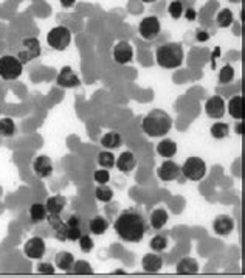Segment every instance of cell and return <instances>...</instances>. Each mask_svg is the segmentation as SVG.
<instances>
[{
  "instance_id": "1",
  "label": "cell",
  "mask_w": 245,
  "mask_h": 278,
  "mask_svg": "<svg viewBox=\"0 0 245 278\" xmlns=\"http://www.w3.org/2000/svg\"><path fill=\"white\" fill-rule=\"evenodd\" d=\"M113 228L121 241L135 244L143 241L148 230V224L144 216L138 210L129 208L119 213V216L116 218L113 224Z\"/></svg>"
},
{
  "instance_id": "2",
  "label": "cell",
  "mask_w": 245,
  "mask_h": 278,
  "mask_svg": "<svg viewBox=\"0 0 245 278\" xmlns=\"http://www.w3.org/2000/svg\"><path fill=\"white\" fill-rule=\"evenodd\" d=\"M141 129L148 137H165L173 129V118L163 109H152L141 122Z\"/></svg>"
},
{
  "instance_id": "3",
  "label": "cell",
  "mask_w": 245,
  "mask_h": 278,
  "mask_svg": "<svg viewBox=\"0 0 245 278\" xmlns=\"http://www.w3.org/2000/svg\"><path fill=\"white\" fill-rule=\"evenodd\" d=\"M183 59H185L183 47L179 42L163 44L155 52V61H157V64L160 67H163V68H166V70L179 68L183 64Z\"/></svg>"
},
{
  "instance_id": "4",
  "label": "cell",
  "mask_w": 245,
  "mask_h": 278,
  "mask_svg": "<svg viewBox=\"0 0 245 278\" xmlns=\"http://www.w3.org/2000/svg\"><path fill=\"white\" fill-rule=\"evenodd\" d=\"M180 171L185 179L191 182H199L207 176V164L202 157L192 155L186 158L185 164L180 167Z\"/></svg>"
},
{
  "instance_id": "5",
  "label": "cell",
  "mask_w": 245,
  "mask_h": 278,
  "mask_svg": "<svg viewBox=\"0 0 245 278\" xmlns=\"http://www.w3.org/2000/svg\"><path fill=\"white\" fill-rule=\"evenodd\" d=\"M23 73V64L17 59V56L5 55L0 56V78L4 81H16Z\"/></svg>"
},
{
  "instance_id": "6",
  "label": "cell",
  "mask_w": 245,
  "mask_h": 278,
  "mask_svg": "<svg viewBox=\"0 0 245 278\" xmlns=\"http://www.w3.org/2000/svg\"><path fill=\"white\" fill-rule=\"evenodd\" d=\"M47 44L56 52H64L71 44V31L64 25H58L47 33Z\"/></svg>"
},
{
  "instance_id": "7",
  "label": "cell",
  "mask_w": 245,
  "mask_h": 278,
  "mask_svg": "<svg viewBox=\"0 0 245 278\" xmlns=\"http://www.w3.org/2000/svg\"><path fill=\"white\" fill-rule=\"evenodd\" d=\"M40 55H42V47H40V42L37 37H25L22 39V42L19 45L17 50V59L25 65L34 59H37Z\"/></svg>"
},
{
  "instance_id": "8",
  "label": "cell",
  "mask_w": 245,
  "mask_h": 278,
  "mask_svg": "<svg viewBox=\"0 0 245 278\" xmlns=\"http://www.w3.org/2000/svg\"><path fill=\"white\" fill-rule=\"evenodd\" d=\"M160 31H161V24L157 16H148L138 25V33L146 41H154L160 34Z\"/></svg>"
},
{
  "instance_id": "9",
  "label": "cell",
  "mask_w": 245,
  "mask_h": 278,
  "mask_svg": "<svg viewBox=\"0 0 245 278\" xmlns=\"http://www.w3.org/2000/svg\"><path fill=\"white\" fill-rule=\"evenodd\" d=\"M47 252V244L42 238L33 236L23 244V253L30 260H42Z\"/></svg>"
},
{
  "instance_id": "10",
  "label": "cell",
  "mask_w": 245,
  "mask_h": 278,
  "mask_svg": "<svg viewBox=\"0 0 245 278\" xmlns=\"http://www.w3.org/2000/svg\"><path fill=\"white\" fill-rule=\"evenodd\" d=\"M56 84L59 87H64V89L79 87L81 86V78L78 76V73L70 65H64L59 70L58 76H56Z\"/></svg>"
},
{
  "instance_id": "11",
  "label": "cell",
  "mask_w": 245,
  "mask_h": 278,
  "mask_svg": "<svg viewBox=\"0 0 245 278\" xmlns=\"http://www.w3.org/2000/svg\"><path fill=\"white\" fill-rule=\"evenodd\" d=\"M112 56H113V61L116 64L126 65V64L132 62V59H134V47L128 41H119L113 47Z\"/></svg>"
},
{
  "instance_id": "12",
  "label": "cell",
  "mask_w": 245,
  "mask_h": 278,
  "mask_svg": "<svg viewBox=\"0 0 245 278\" xmlns=\"http://www.w3.org/2000/svg\"><path fill=\"white\" fill-rule=\"evenodd\" d=\"M182 171H180V165H177L176 162H173L171 158H168L166 162H163L158 170H157V176L160 180L163 182H173L177 180L180 177Z\"/></svg>"
},
{
  "instance_id": "13",
  "label": "cell",
  "mask_w": 245,
  "mask_h": 278,
  "mask_svg": "<svg viewBox=\"0 0 245 278\" xmlns=\"http://www.w3.org/2000/svg\"><path fill=\"white\" fill-rule=\"evenodd\" d=\"M53 162L48 155H37L33 160V171L39 179H47L53 174Z\"/></svg>"
},
{
  "instance_id": "14",
  "label": "cell",
  "mask_w": 245,
  "mask_h": 278,
  "mask_svg": "<svg viewBox=\"0 0 245 278\" xmlns=\"http://www.w3.org/2000/svg\"><path fill=\"white\" fill-rule=\"evenodd\" d=\"M205 112L210 118L219 120L225 115V100L220 95H213L205 103Z\"/></svg>"
},
{
  "instance_id": "15",
  "label": "cell",
  "mask_w": 245,
  "mask_h": 278,
  "mask_svg": "<svg viewBox=\"0 0 245 278\" xmlns=\"http://www.w3.org/2000/svg\"><path fill=\"white\" fill-rule=\"evenodd\" d=\"M115 167L121 173H131L137 167V157L132 151H122L118 158H115Z\"/></svg>"
},
{
  "instance_id": "16",
  "label": "cell",
  "mask_w": 245,
  "mask_h": 278,
  "mask_svg": "<svg viewBox=\"0 0 245 278\" xmlns=\"http://www.w3.org/2000/svg\"><path fill=\"white\" fill-rule=\"evenodd\" d=\"M213 230L219 236H228L234 230V219L230 215H219L213 221Z\"/></svg>"
},
{
  "instance_id": "17",
  "label": "cell",
  "mask_w": 245,
  "mask_h": 278,
  "mask_svg": "<svg viewBox=\"0 0 245 278\" xmlns=\"http://www.w3.org/2000/svg\"><path fill=\"white\" fill-rule=\"evenodd\" d=\"M65 231H67V241L76 243L79 240V236L83 235L79 215H70L68 216V219L65 221Z\"/></svg>"
},
{
  "instance_id": "18",
  "label": "cell",
  "mask_w": 245,
  "mask_h": 278,
  "mask_svg": "<svg viewBox=\"0 0 245 278\" xmlns=\"http://www.w3.org/2000/svg\"><path fill=\"white\" fill-rule=\"evenodd\" d=\"M141 267L144 272L148 273H157L161 270L163 267V258L160 257V253L154 252V253H146L141 260Z\"/></svg>"
},
{
  "instance_id": "19",
  "label": "cell",
  "mask_w": 245,
  "mask_h": 278,
  "mask_svg": "<svg viewBox=\"0 0 245 278\" xmlns=\"http://www.w3.org/2000/svg\"><path fill=\"white\" fill-rule=\"evenodd\" d=\"M47 221L50 224V227L55 231V236L58 241H67V231H65V221H62L61 215H47Z\"/></svg>"
},
{
  "instance_id": "20",
  "label": "cell",
  "mask_w": 245,
  "mask_h": 278,
  "mask_svg": "<svg viewBox=\"0 0 245 278\" xmlns=\"http://www.w3.org/2000/svg\"><path fill=\"white\" fill-rule=\"evenodd\" d=\"M177 151H179L177 143L171 138H163L157 145V154L163 158H173L177 154Z\"/></svg>"
},
{
  "instance_id": "21",
  "label": "cell",
  "mask_w": 245,
  "mask_h": 278,
  "mask_svg": "<svg viewBox=\"0 0 245 278\" xmlns=\"http://www.w3.org/2000/svg\"><path fill=\"white\" fill-rule=\"evenodd\" d=\"M67 205V201L62 194H55V196H50L48 199L45 201V208H47V213H52V215H61V212L65 208Z\"/></svg>"
},
{
  "instance_id": "22",
  "label": "cell",
  "mask_w": 245,
  "mask_h": 278,
  "mask_svg": "<svg viewBox=\"0 0 245 278\" xmlns=\"http://www.w3.org/2000/svg\"><path fill=\"white\" fill-rule=\"evenodd\" d=\"M176 270H177L179 275H195L199 272V264H197V261L194 258L185 257L177 263Z\"/></svg>"
},
{
  "instance_id": "23",
  "label": "cell",
  "mask_w": 245,
  "mask_h": 278,
  "mask_svg": "<svg viewBox=\"0 0 245 278\" xmlns=\"http://www.w3.org/2000/svg\"><path fill=\"white\" fill-rule=\"evenodd\" d=\"M227 110L234 120H243V98H242V95H234L228 101Z\"/></svg>"
},
{
  "instance_id": "24",
  "label": "cell",
  "mask_w": 245,
  "mask_h": 278,
  "mask_svg": "<svg viewBox=\"0 0 245 278\" xmlns=\"http://www.w3.org/2000/svg\"><path fill=\"white\" fill-rule=\"evenodd\" d=\"M169 221V215L165 208H155L151 213V227L154 230H161Z\"/></svg>"
},
{
  "instance_id": "25",
  "label": "cell",
  "mask_w": 245,
  "mask_h": 278,
  "mask_svg": "<svg viewBox=\"0 0 245 278\" xmlns=\"http://www.w3.org/2000/svg\"><path fill=\"white\" fill-rule=\"evenodd\" d=\"M89 230L92 235H96V236H101L104 235L107 230H109V221L101 216V215H96L93 216L90 221H89Z\"/></svg>"
},
{
  "instance_id": "26",
  "label": "cell",
  "mask_w": 245,
  "mask_h": 278,
  "mask_svg": "<svg viewBox=\"0 0 245 278\" xmlns=\"http://www.w3.org/2000/svg\"><path fill=\"white\" fill-rule=\"evenodd\" d=\"M122 145V137L116 131H109L101 137V146L106 149H118Z\"/></svg>"
},
{
  "instance_id": "27",
  "label": "cell",
  "mask_w": 245,
  "mask_h": 278,
  "mask_svg": "<svg viewBox=\"0 0 245 278\" xmlns=\"http://www.w3.org/2000/svg\"><path fill=\"white\" fill-rule=\"evenodd\" d=\"M28 215H30V219L34 222V224H39L47 219V208H45V204H40V202H34L31 204L30 210H28Z\"/></svg>"
},
{
  "instance_id": "28",
  "label": "cell",
  "mask_w": 245,
  "mask_h": 278,
  "mask_svg": "<svg viewBox=\"0 0 245 278\" xmlns=\"http://www.w3.org/2000/svg\"><path fill=\"white\" fill-rule=\"evenodd\" d=\"M73 263H75V257H73V253L65 252V250L59 252V253L55 257V266H56L59 270L68 272V270L71 269Z\"/></svg>"
},
{
  "instance_id": "29",
  "label": "cell",
  "mask_w": 245,
  "mask_h": 278,
  "mask_svg": "<svg viewBox=\"0 0 245 278\" xmlns=\"http://www.w3.org/2000/svg\"><path fill=\"white\" fill-rule=\"evenodd\" d=\"M16 132H17V126H16L13 118H10V117L0 118V135H2V137H13Z\"/></svg>"
},
{
  "instance_id": "30",
  "label": "cell",
  "mask_w": 245,
  "mask_h": 278,
  "mask_svg": "<svg viewBox=\"0 0 245 278\" xmlns=\"http://www.w3.org/2000/svg\"><path fill=\"white\" fill-rule=\"evenodd\" d=\"M68 273H73V275H93V267L86 260H78V261L73 263Z\"/></svg>"
},
{
  "instance_id": "31",
  "label": "cell",
  "mask_w": 245,
  "mask_h": 278,
  "mask_svg": "<svg viewBox=\"0 0 245 278\" xmlns=\"http://www.w3.org/2000/svg\"><path fill=\"white\" fill-rule=\"evenodd\" d=\"M233 22H234V16L230 8H222L216 16V24L220 28H228Z\"/></svg>"
},
{
  "instance_id": "32",
  "label": "cell",
  "mask_w": 245,
  "mask_h": 278,
  "mask_svg": "<svg viewBox=\"0 0 245 278\" xmlns=\"http://www.w3.org/2000/svg\"><path fill=\"white\" fill-rule=\"evenodd\" d=\"M115 158L116 157L113 155V152H110V151H101L98 154V157H96V162H98V165L101 168L110 170V168L115 167Z\"/></svg>"
},
{
  "instance_id": "33",
  "label": "cell",
  "mask_w": 245,
  "mask_h": 278,
  "mask_svg": "<svg viewBox=\"0 0 245 278\" xmlns=\"http://www.w3.org/2000/svg\"><path fill=\"white\" fill-rule=\"evenodd\" d=\"M210 134H211V137H214L216 140H222V138L228 137V134H230V126H228V123L217 122V123H214V125L211 126Z\"/></svg>"
},
{
  "instance_id": "34",
  "label": "cell",
  "mask_w": 245,
  "mask_h": 278,
  "mask_svg": "<svg viewBox=\"0 0 245 278\" xmlns=\"http://www.w3.org/2000/svg\"><path fill=\"white\" fill-rule=\"evenodd\" d=\"M168 244H169V241H168V238L165 235H155L151 240V243H149L151 249L154 252H157V253H161L163 250H166Z\"/></svg>"
},
{
  "instance_id": "35",
  "label": "cell",
  "mask_w": 245,
  "mask_h": 278,
  "mask_svg": "<svg viewBox=\"0 0 245 278\" xmlns=\"http://www.w3.org/2000/svg\"><path fill=\"white\" fill-rule=\"evenodd\" d=\"M95 197L98 202H103V204H109L112 199H113V190L106 187V185H100L96 187L95 190Z\"/></svg>"
},
{
  "instance_id": "36",
  "label": "cell",
  "mask_w": 245,
  "mask_h": 278,
  "mask_svg": "<svg viewBox=\"0 0 245 278\" xmlns=\"http://www.w3.org/2000/svg\"><path fill=\"white\" fill-rule=\"evenodd\" d=\"M234 68H233V65L231 64H225L222 68H220V72H219V83L220 84H230L233 79H234Z\"/></svg>"
},
{
  "instance_id": "37",
  "label": "cell",
  "mask_w": 245,
  "mask_h": 278,
  "mask_svg": "<svg viewBox=\"0 0 245 278\" xmlns=\"http://www.w3.org/2000/svg\"><path fill=\"white\" fill-rule=\"evenodd\" d=\"M78 243H79V249L83 250L84 253H90L93 250V247H95V241L92 240V236L89 233H86V235L83 233V235H81Z\"/></svg>"
},
{
  "instance_id": "38",
  "label": "cell",
  "mask_w": 245,
  "mask_h": 278,
  "mask_svg": "<svg viewBox=\"0 0 245 278\" xmlns=\"http://www.w3.org/2000/svg\"><path fill=\"white\" fill-rule=\"evenodd\" d=\"M183 4L180 2V0H173V2L169 4V7H168V13H169V16L173 17V19H180L182 16H183Z\"/></svg>"
},
{
  "instance_id": "39",
  "label": "cell",
  "mask_w": 245,
  "mask_h": 278,
  "mask_svg": "<svg viewBox=\"0 0 245 278\" xmlns=\"http://www.w3.org/2000/svg\"><path fill=\"white\" fill-rule=\"evenodd\" d=\"M93 179L98 185H107V182L110 180V173L106 168H100L93 173Z\"/></svg>"
},
{
  "instance_id": "40",
  "label": "cell",
  "mask_w": 245,
  "mask_h": 278,
  "mask_svg": "<svg viewBox=\"0 0 245 278\" xmlns=\"http://www.w3.org/2000/svg\"><path fill=\"white\" fill-rule=\"evenodd\" d=\"M36 270L39 273H42V275H55L56 272V266H53L52 263H39Z\"/></svg>"
},
{
  "instance_id": "41",
  "label": "cell",
  "mask_w": 245,
  "mask_h": 278,
  "mask_svg": "<svg viewBox=\"0 0 245 278\" xmlns=\"http://www.w3.org/2000/svg\"><path fill=\"white\" fill-rule=\"evenodd\" d=\"M210 33L207 30H203V28H197L195 30V41L197 42H207L208 39H210Z\"/></svg>"
},
{
  "instance_id": "42",
  "label": "cell",
  "mask_w": 245,
  "mask_h": 278,
  "mask_svg": "<svg viewBox=\"0 0 245 278\" xmlns=\"http://www.w3.org/2000/svg\"><path fill=\"white\" fill-rule=\"evenodd\" d=\"M183 16L186 17V20L194 22L197 19V11L194 8H186V10H183Z\"/></svg>"
},
{
  "instance_id": "43",
  "label": "cell",
  "mask_w": 245,
  "mask_h": 278,
  "mask_svg": "<svg viewBox=\"0 0 245 278\" xmlns=\"http://www.w3.org/2000/svg\"><path fill=\"white\" fill-rule=\"evenodd\" d=\"M219 56H220V47H216V49H214V53L211 55V68H213V70L216 68V61H217Z\"/></svg>"
},
{
  "instance_id": "44",
  "label": "cell",
  "mask_w": 245,
  "mask_h": 278,
  "mask_svg": "<svg viewBox=\"0 0 245 278\" xmlns=\"http://www.w3.org/2000/svg\"><path fill=\"white\" fill-rule=\"evenodd\" d=\"M59 4L62 8H71V7H75L76 0H59Z\"/></svg>"
},
{
  "instance_id": "45",
  "label": "cell",
  "mask_w": 245,
  "mask_h": 278,
  "mask_svg": "<svg viewBox=\"0 0 245 278\" xmlns=\"http://www.w3.org/2000/svg\"><path fill=\"white\" fill-rule=\"evenodd\" d=\"M236 134L237 135H243V123H242V120H239V123L236 125Z\"/></svg>"
},
{
  "instance_id": "46",
  "label": "cell",
  "mask_w": 245,
  "mask_h": 278,
  "mask_svg": "<svg viewBox=\"0 0 245 278\" xmlns=\"http://www.w3.org/2000/svg\"><path fill=\"white\" fill-rule=\"evenodd\" d=\"M112 275H126V270H122V269H116L112 272Z\"/></svg>"
},
{
  "instance_id": "47",
  "label": "cell",
  "mask_w": 245,
  "mask_h": 278,
  "mask_svg": "<svg viewBox=\"0 0 245 278\" xmlns=\"http://www.w3.org/2000/svg\"><path fill=\"white\" fill-rule=\"evenodd\" d=\"M4 208H5V207H4V204L0 202V216H2V213H4Z\"/></svg>"
},
{
  "instance_id": "48",
  "label": "cell",
  "mask_w": 245,
  "mask_h": 278,
  "mask_svg": "<svg viewBox=\"0 0 245 278\" xmlns=\"http://www.w3.org/2000/svg\"><path fill=\"white\" fill-rule=\"evenodd\" d=\"M228 2H231V4H240L242 0H228Z\"/></svg>"
},
{
  "instance_id": "49",
  "label": "cell",
  "mask_w": 245,
  "mask_h": 278,
  "mask_svg": "<svg viewBox=\"0 0 245 278\" xmlns=\"http://www.w3.org/2000/svg\"><path fill=\"white\" fill-rule=\"evenodd\" d=\"M144 4H154V2H157V0H143Z\"/></svg>"
}]
</instances>
